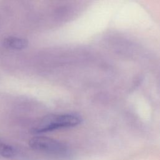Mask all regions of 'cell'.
<instances>
[{
  "label": "cell",
  "mask_w": 160,
  "mask_h": 160,
  "mask_svg": "<svg viewBox=\"0 0 160 160\" xmlns=\"http://www.w3.org/2000/svg\"><path fill=\"white\" fill-rule=\"evenodd\" d=\"M81 122V118L76 114H49L40 119L32 128V133L39 134L55 129L76 126Z\"/></svg>",
  "instance_id": "6da1fadb"
},
{
  "label": "cell",
  "mask_w": 160,
  "mask_h": 160,
  "mask_svg": "<svg viewBox=\"0 0 160 160\" xmlns=\"http://www.w3.org/2000/svg\"><path fill=\"white\" fill-rule=\"evenodd\" d=\"M29 144L33 149L55 158H66L69 154V149L64 144L48 137H34L29 140Z\"/></svg>",
  "instance_id": "7a4b0ae2"
},
{
  "label": "cell",
  "mask_w": 160,
  "mask_h": 160,
  "mask_svg": "<svg viewBox=\"0 0 160 160\" xmlns=\"http://www.w3.org/2000/svg\"><path fill=\"white\" fill-rule=\"evenodd\" d=\"M2 44L7 48L21 50L26 48L28 45L27 39L15 36H8L3 39Z\"/></svg>",
  "instance_id": "3957f363"
},
{
  "label": "cell",
  "mask_w": 160,
  "mask_h": 160,
  "mask_svg": "<svg viewBox=\"0 0 160 160\" xmlns=\"http://www.w3.org/2000/svg\"><path fill=\"white\" fill-rule=\"evenodd\" d=\"M16 149L11 146L0 142V155L4 158H11L16 156Z\"/></svg>",
  "instance_id": "277c9868"
}]
</instances>
